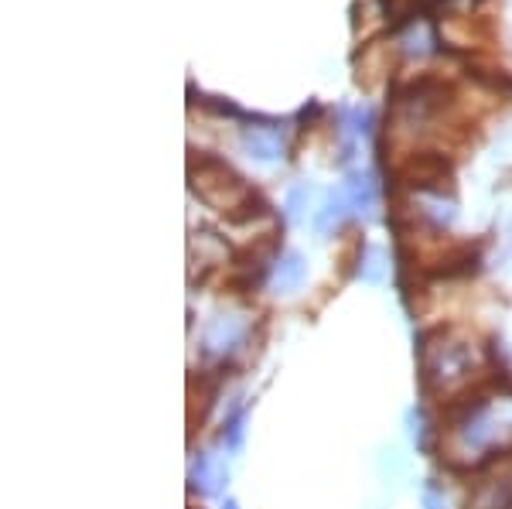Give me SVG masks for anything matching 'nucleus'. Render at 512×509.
<instances>
[{"instance_id": "3", "label": "nucleus", "mask_w": 512, "mask_h": 509, "mask_svg": "<svg viewBox=\"0 0 512 509\" xmlns=\"http://www.w3.org/2000/svg\"><path fill=\"white\" fill-rule=\"evenodd\" d=\"M468 509H512V465L485 475L472 489Z\"/></svg>"}, {"instance_id": "4", "label": "nucleus", "mask_w": 512, "mask_h": 509, "mask_svg": "<svg viewBox=\"0 0 512 509\" xmlns=\"http://www.w3.org/2000/svg\"><path fill=\"white\" fill-rule=\"evenodd\" d=\"M222 479H226V472H222L219 458L209 455V451H198L192 458V486L198 492H219Z\"/></svg>"}, {"instance_id": "5", "label": "nucleus", "mask_w": 512, "mask_h": 509, "mask_svg": "<svg viewBox=\"0 0 512 509\" xmlns=\"http://www.w3.org/2000/svg\"><path fill=\"white\" fill-rule=\"evenodd\" d=\"M301 284H304V264H301V257H297V253H287V257H280L277 267H274V287H277V291L291 294Z\"/></svg>"}, {"instance_id": "2", "label": "nucleus", "mask_w": 512, "mask_h": 509, "mask_svg": "<svg viewBox=\"0 0 512 509\" xmlns=\"http://www.w3.org/2000/svg\"><path fill=\"white\" fill-rule=\"evenodd\" d=\"M243 339H246V318L243 315H216L202 335V349H205V356L222 359V356H229V352H236L239 346H243Z\"/></svg>"}, {"instance_id": "1", "label": "nucleus", "mask_w": 512, "mask_h": 509, "mask_svg": "<svg viewBox=\"0 0 512 509\" xmlns=\"http://www.w3.org/2000/svg\"><path fill=\"white\" fill-rule=\"evenodd\" d=\"M478 369L475 342L461 335H437L424 349V380L434 393H454L472 383Z\"/></svg>"}, {"instance_id": "7", "label": "nucleus", "mask_w": 512, "mask_h": 509, "mask_svg": "<svg viewBox=\"0 0 512 509\" xmlns=\"http://www.w3.org/2000/svg\"><path fill=\"white\" fill-rule=\"evenodd\" d=\"M222 509H239V506L233 503V499H226V503H222Z\"/></svg>"}, {"instance_id": "6", "label": "nucleus", "mask_w": 512, "mask_h": 509, "mask_svg": "<svg viewBox=\"0 0 512 509\" xmlns=\"http://www.w3.org/2000/svg\"><path fill=\"white\" fill-rule=\"evenodd\" d=\"M359 274L366 277V281H379V277H383V267H379V253H369L366 267H359Z\"/></svg>"}]
</instances>
